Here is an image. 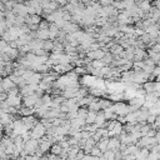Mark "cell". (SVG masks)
<instances>
[{"label":"cell","mask_w":160,"mask_h":160,"mask_svg":"<svg viewBox=\"0 0 160 160\" xmlns=\"http://www.w3.org/2000/svg\"><path fill=\"white\" fill-rule=\"evenodd\" d=\"M103 155L106 160H114L115 159V151H113V150H106V151L103 153Z\"/></svg>","instance_id":"16"},{"label":"cell","mask_w":160,"mask_h":160,"mask_svg":"<svg viewBox=\"0 0 160 160\" xmlns=\"http://www.w3.org/2000/svg\"><path fill=\"white\" fill-rule=\"evenodd\" d=\"M59 144H60V146H61L63 149H69V148H70V144H69L68 140H61Z\"/></svg>","instance_id":"20"},{"label":"cell","mask_w":160,"mask_h":160,"mask_svg":"<svg viewBox=\"0 0 160 160\" xmlns=\"http://www.w3.org/2000/svg\"><path fill=\"white\" fill-rule=\"evenodd\" d=\"M61 151H63V148L60 146L59 143L53 144L51 148H50V154H54V155H58V156H59V155L61 154Z\"/></svg>","instance_id":"10"},{"label":"cell","mask_w":160,"mask_h":160,"mask_svg":"<svg viewBox=\"0 0 160 160\" xmlns=\"http://www.w3.org/2000/svg\"><path fill=\"white\" fill-rule=\"evenodd\" d=\"M0 160H6V159H3V158H0Z\"/></svg>","instance_id":"24"},{"label":"cell","mask_w":160,"mask_h":160,"mask_svg":"<svg viewBox=\"0 0 160 160\" xmlns=\"http://www.w3.org/2000/svg\"><path fill=\"white\" fill-rule=\"evenodd\" d=\"M154 138H155L156 143H158V144H160V133H159V132H156V134H155V136H154Z\"/></svg>","instance_id":"23"},{"label":"cell","mask_w":160,"mask_h":160,"mask_svg":"<svg viewBox=\"0 0 160 160\" xmlns=\"http://www.w3.org/2000/svg\"><path fill=\"white\" fill-rule=\"evenodd\" d=\"M2 86H3V90L5 91V93H8L9 90H11V89H14V88H16V85H15V83L8 76V78H5V79H3L2 80Z\"/></svg>","instance_id":"6"},{"label":"cell","mask_w":160,"mask_h":160,"mask_svg":"<svg viewBox=\"0 0 160 160\" xmlns=\"http://www.w3.org/2000/svg\"><path fill=\"white\" fill-rule=\"evenodd\" d=\"M90 155H93V156H98V158H99L100 155H103V151H102L97 145H95V146L90 150Z\"/></svg>","instance_id":"17"},{"label":"cell","mask_w":160,"mask_h":160,"mask_svg":"<svg viewBox=\"0 0 160 160\" xmlns=\"http://www.w3.org/2000/svg\"><path fill=\"white\" fill-rule=\"evenodd\" d=\"M21 116H29V115H33L34 114V108H28V106H24L23 109H20L18 111Z\"/></svg>","instance_id":"11"},{"label":"cell","mask_w":160,"mask_h":160,"mask_svg":"<svg viewBox=\"0 0 160 160\" xmlns=\"http://www.w3.org/2000/svg\"><path fill=\"white\" fill-rule=\"evenodd\" d=\"M143 89L146 91V94L154 93L155 91V81H145L143 84Z\"/></svg>","instance_id":"7"},{"label":"cell","mask_w":160,"mask_h":160,"mask_svg":"<svg viewBox=\"0 0 160 160\" xmlns=\"http://www.w3.org/2000/svg\"><path fill=\"white\" fill-rule=\"evenodd\" d=\"M155 119H156V115H151V114H149L148 115V118H146V124H154L155 123Z\"/></svg>","instance_id":"19"},{"label":"cell","mask_w":160,"mask_h":160,"mask_svg":"<svg viewBox=\"0 0 160 160\" xmlns=\"http://www.w3.org/2000/svg\"><path fill=\"white\" fill-rule=\"evenodd\" d=\"M150 151H153V153H160V144H155V145L150 149Z\"/></svg>","instance_id":"22"},{"label":"cell","mask_w":160,"mask_h":160,"mask_svg":"<svg viewBox=\"0 0 160 160\" xmlns=\"http://www.w3.org/2000/svg\"><path fill=\"white\" fill-rule=\"evenodd\" d=\"M90 65H91L94 69H102L103 67H105V63L103 61V59H100V60H91Z\"/></svg>","instance_id":"12"},{"label":"cell","mask_w":160,"mask_h":160,"mask_svg":"<svg viewBox=\"0 0 160 160\" xmlns=\"http://www.w3.org/2000/svg\"><path fill=\"white\" fill-rule=\"evenodd\" d=\"M150 49H151L154 53H160V44H159V43H155Z\"/></svg>","instance_id":"21"},{"label":"cell","mask_w":160,"mask_h":160,"mask_svg":"<svg viewBox=\"0 0 160 160\" xmlns=\"http://www.w3.org/2000/svg\"><path fill=\"white\" fill-rule=\"evenodd\" d=\"M10 106H14V108H20L21 103H23V97L19 94V95H8V98L5 100Z\"/></svg>","instance_id":"3"},{"label":"cell","mask_w":160,"mask_h":160,"mask_svg":"<svg viewBox=\"0 0 160 160\" xmlns=\"http://www.w3.org/2000/svg\"><path fill=\"white\" fill-rule=\"evenodd\" d=\"M6 23L5 20H0V35H3L5 33V30H6Z\"/></svg>","instance_id":"18"},{"label":"cell","mask_w":160,"mask_h":160,"mask_svg":"<svg viewBox=\"0 0 160 160\" xmlns=\"http://www.w3.org/2000/svg\"><path fill=\"white\" fill-rule=\"evenodd\" d=\"M88 109L91 110V111H100V105H99V102L98 100H94L91 102L89 105H88Z\"/></svg>","instance_id":"14"},{"label":"cell","mask_w":160,"mask_h":160,"mask_svg":"<svg viewBox=\"0 0 160 160\" xmlns=\"http://www.w3.org/2000/svg\"><path fill=\"white\" fill-rule=\"evenodd\" d=\"M120 140L118 139V136H113L109 138V143H108V150H113V151H118L120 148Z\"/></svg>","instance_id":"5"},{"label":"cell","mask_w":160,"mask_h":160,"mask_svg":"<svg viewBox=\"0 0 160 160\" xmlns=\"http://www.w3.org/2000/svg\"><path fill=\"white\" fill-rule=\"evenodd\" d=\"M97 115H98V111L88 110V115H86V118H85V123H86V124H93V123H95Z\"/></svg>","instance_id":"8"},{"label":"cell","mask_w":160,"mask_h":160,"mask_svg":"<svg viewBox=\"0 0 160 160\" xmlns=\"http://www.w3.org/2000/svg\"><path fill=\"white\" fill-rule=\"evenodd\" d=\"M38 99H39V97L35 93L30 94V95H28V97H23V104H24V106H28V108H34Z\"/></svg>","instance_id":"4"},{"label":"cell","mask_w":160,"mask_h":160,"mask_svg":"<svg viewBox=\"0 0 160 160\" xmlns=\"http://www.w3.org/2000/svg\"><path fill=\"white\" fill-rule=\"evenodd\" d=\"M53 46H54V41L48 39V40H43V49L45 51H50L53 50Z\"/></svg>","instance_id":"13"},{"label":"cell","mask_w":160,"mask_h":160,"mask_svg":"<svg viewBox=\"0 0 160 160\" xmlns=\"http://www.w3.org/2000/svg\"><path fill=\"white\" fill-rule=\"evenodd\" d=\"M46 134V128L44 126V124L41 121H38L37 125L31 129V139H40Z\"/></svg>","instance_id":"1"},{"label":"cell","mask_w":160,"mask_h":160,"mask_svg":"<svg viewBox=\"0 0 160 160\" xmlns=\"http://www.w3.org/2000/svg\"><path fill=\"white\" fill-rule=\"evenodd\" d=\"M108 143H109V138H102L100 141L97 143V146L104 153V151L108 150Z\"/></svg>","instance_id":"9"},{"label":"cell","mask_w":160,"mask_h":160,"mask_svg":"<svg viewBox=\"0 0 160 160\" xmlns=\"http://www.w3.org/2000/svg\"><path fill=\"white\" fill-rule=\"evenodd\" d=\"M98 102H99V105H100V110H104V109H106V108L111 106V103H110V100L100 99V100H98Z\"/></svg>","instance_id":"15"},{"label":"cell","mask_w":160,"mask_h":160,"mask_svg":"<svg viewBox=\"0 0 160 160\" xmlns=\"http://www.w3.org/2000/svg\"><path fill=\"white\" fill-rule=\"evenodd\" d=\"M38 148H39V141L37 139H30L25 141V145H24V150L28 153V155H34Z\"/></svg>","instance_id":"2"}]
</instances>
